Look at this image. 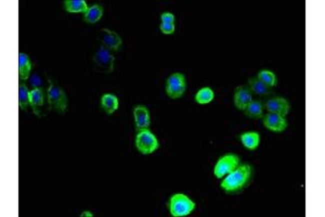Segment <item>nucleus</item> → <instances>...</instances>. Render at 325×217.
<instances>
[{"label": "nucleus", "mask_w": 325, "mask_h": 217, "mask_svg": "<svg viewBox=\"0 0 325 217\" xmlns=\"http://www.w3.org/2000/svg\"><path fill=\"white\" fill-rule=\"evenodd\" d=\"M44 103V91L40 88H32L30 91V104L32 108L34 113L38 116H42L40 110Z\"/></svg>", "instance_id": "nucleus-13"}, {"label": "nucleus", "mask_w": 325, "mask_h": 217, "mask_svg": "<svg viewBox=\"0 0 325 217\" xmlns=\"http://www.w3.org/2000/svg\"><path fill=\"white\" fill-rule=\"evenodd\" d=\"M64 8L70 13H86L88 10V6L87 3L84 2V0H66V2H64Z\"/></svg>", "instance_id": "nucleus-20"}, {"label": "nucleus", "mask_w": 325, "mask_h": 217, "mask_svg": "<svg viewBox=\"0 0 325 217\" xmlns=\"http://www.w3.org/2000/svg\"><path fill=\"white\" fill-rule=\"evenodd\" d=\"M168 208L170 214L174 217L186 216L194 211L195 203L186 194L176 193L169 200Z\"/></svg>", "instance_id": "nucleus-2"}, {"label": "nucleus", "mask_w": 325, "mask_h": 217, "mask_svg": "<svg viewBox=\"0 0 325 217\" xmlns=\"http://www.w3.org/2000/svg\"><path fill=\"white\" fill-rule=\"evenodd\" d=\"M47 98L50 109L54 110L58 113H64L68 108V97L61 87L51 81L47 89Z\"/></svg>", "instance_id": "nucleus-3"}, {"label": "nucleus", "mask_w": 325, "mask_h": 217, "mask_svg": "<svg viewBox=\"0 0 325 217\" xmlns=\"http://www.w3.org/2000/svg\"><path fill=\"white\" fill-rule=\"evenodd\" d=\"M240 164V156L233 153L226 154L218 160L216 166L214 168V174L217 178H224V176L230 174Z\"/></svg>", "instance_id": "nucleus-6"}, {"label": "nucleus", "mask_w": 325, "mask_h": 217, "mask_svg": "<svg viewBox=\"0 0 325 217\" xmlns=\"http://www.w3.org/2000/svg\"><path fill=\"white\" fill-rule=\"evenodd\" d=\"M18 104L20 109L26 111L30 104V90L23 81L18 84Z\"/></svg>", "instance_id": "nucleus-21"}, {"label": "nucleus", "mask_w": 325, "mask_h": 217, "mask_svg": "<svg viewBox=\"0 0 325 217\" xmlns=\"http://www.w3.org/2000/svg\"><path fill=\"white\" fill-rule=\"evenodd\" d=\"M264 107L269 113H276L282 116L288 115L290 109L288 101L282 97L270 98V99L264 102Z\"/></svg>", "instance_id": "nucleus-8"}, {"label": "nucleus", "mask_w": 325, "mask_h": 217, "mask_svg": "<svg viewBox=\"0 0 325 217\" xmlns=\"http://www.w3.org/2000/svg\"><path fill=\"white\" fill-rule=\"evenodd\" d=\"M174 16L170 12H164L162 15L160 16V20H162V23H170V24H174Z\"/></svg>", "instance_id": "nucleus-25"}, {"label": "nucleus", "mask_w": 325, "mask_h": 217, "mask_svg": "<svg viewBox=\"0 0 325 217\" xmlns=\"http://www.w3.org/2000/svg\"><path fill=\"white\" fill-rule=\"evenodd\" d=\"M254 176V168L250 164H240L221 182V189L228 194L242 192L250 185Z\"/></svg>", "instance_id": "nucleus-1"}, {"label": "nucleus", "mask_w": 325, "mask_h": 217, "mask_svg": "<svg viewBox=\"0 0 325 217\" xmlns=\"http://www.w3.org/2000/svg\"><path fill=\"white\" fill-rule=\"evenodd\" d=\"M186 88V76L181 73H174L166 82V93L172 99H178L184 94Z\"/></svg>", "instance_id": "nucleus-7"}, {"label": "nucleus", "mask_w": 325, "mask_h": 217, "mask_svg": "<svg viewBox=\"0 0 325 217\" xmlns=\"http://www.w3.org/2000/svg\"><path fill=\"white\" fill-rule=\"evenodd\" d=\"M214 90L210 87H204L198 91L196 96H195V101L200 104H206L210 103L214 100Z\"/></svg>", "instance_id": "nucleus-22"}, {"label": "nucleus", "mask_w": 325, "mask_h": 217, "mask_svg": "<svg viewBox=\"0 0 325 217\" xmlns=\"http://www.w3.org/2000/svg\"><path fill=\"white\" fill-rule=\"evenodd\" d=\"M252 94L248 87V85H243V86H238L236 89V94H234V104L236 107L240 110L244 111L246 107L252 102Z\"/></svg>", "instance_id": "nucleus-11"}, {"label": "nucleus", "mask_w": 325, "mask_h": 217, "mask_svg": "<svg viewBox=\"0 0 325 217\" xmlns=\"http://www.w3.org/2000/svg\"><path fill=\"white\" fill-rule=\"evenodd\" d=\"M103 16V8L100 5H94L91 6L90 8L84 13V21L90 23V24H94L96 23Z\"/></svg>", "instance_id": "nucleus-19"}, {"label": "nucleus", "mask_w": 325, "mask_h": 217, "mask_svg": "<svg viewBox=\"0 0 325 217\" xmlns=\"http://www.w3.org/2000/svg\"><path fill=\"white\" fill-rule=\"evenodd\" d=\"M248 87H250V89L252 91V94L259 96V97L269 96L272 93L271 87L266 86V85L260 81L257 76L250 78V80H248Z\"/></svg>", "instance_id": "nucleus-14"}, {"label": "nucleus", "mask_w": 325, "mask_h": 217, "mask_svg": "<svg viewBox=\"0 0 325 217\" xmlns=\"http://www.w3.org/2000/svg\"><path fill=\"white\" fill-rule=\"evenodd\" d=\"M80 216H82V217H92L94 214H92V213H90V212H88V211H86V212H82Z\"/></svg>", "instance_id": "nucleus-27"}, {"label": "nucleus", "mask_w": 325, "mask_h": 217, "mask_svg": "<svg viewBox=\"0 0 325 217\" xmlns=\"http://www.w3.org/2000/svg\"><path fill=\"white\" fill-rule=\"evenodd\" d=\"M120 107V100L115 95L106 94L101 98V108L108 114H113Z\"/></svg>", "instance_id": "nucleus-16"}, {"label": "nucleus", "mask_w": 325, "mask_h": 217, "mask_svg": "<svg viewBox=\"0 0 325 217\" xmlns=\"http://www.w3.org/2000/svg\"><path fill=\"white\" fill-rule=\"evenodd\" d=\"M264 125L266 128L274 131V133H282L288 128V122L285 120V116L276 113H268L264 115Z\"/></svg>", "instance_id": "nucleus-10"}, {"label": "nucleus", "mask_w": 325, "mask_h": 217, "mask_svg": "<svg viewBox=\"0 0 325 217\" xmlns=\"http://www.w3.org/2000/svg\"><path fill=\"white\" fill-rule=\"evenodd\" d=\"M134 117L136 130L148 129L150 125H151V117H150V112L146 107L136 106L134 109Z\"/></svg>", "instance_id": "nucleus-12"}, {"label": "nucleus", "mask_w": 325, "mask_h": 217, "mask_svg": "<svg viewBox=\"0 0 325 217\" xmlns=\"http://www.w3.org/2000/svg\"><path fill=\"white\" fill-rule=\"evenodd\" d=\"M94 69L101 73H112L114 71L115 57L106 47H101L96 51L92 58Z\"/></svg>", "instance_id": "nucleus-5"}, {"label": "nucleus", "mask_w": 325, "mask_h": 217, "mask_svg": "<svg viewBox=\"0 0 325 217\" xmlns=\"http://www.w3.org/2000/svg\"><path fill=\"white\" fill-rule=\"evenodd\" d=\"M264 102L262 100H252L244 110V113L252 120H259V118L264 117Z\"/></svg>", "instance_id": "nucleus-17"}, {"label": "nucleus", "mask_w": 325, "mask_h": 217, "mask_svg": "<svg viewBox=\"0 0 325 217\" xmlns=\"http://www.w3.org/2000/svg\"><path fill=\"white\" fill-rule=\"evenodd\" d=\"M240 139L244 144V147L248 150H255L260 143V136L256 131H248L240 136Z\"/></svg>", "instance_id": "nucleus-18"}, {"label": "nucleus", "mask_w": 325, "mask_h": 217, "mask_svg": "<svg viewBox=\"0 0 325 217\" xmlns=\"http://www.w3.org/2000/svg\"><path fill=\"white\" fill-rule=\"evenodd\" d=\"M136 147L141 154H151L158 149L160 142L151 130L143 129L136 136Z\"/></svg>", "instance_id": "nucleus-4"}, {"label": "nucleus", "mask_w": 325, "mask_h": 217, "mask_svg": "<svg viewBox=\"0 0 325 217\" xmlns=\"http://www.w3.org/2000/svg\"><path fill=\"white\" fill-rule=\"evenodd\" d=\"M257 77L259 78L260 81H262V83H264L266 86H269V87H274L276 85V74L273 73V72L271 71H266V70H262V71H260Z\"/></svg>", "instance_id": "nucleus-23"}, {"label": "nucleus", "mask_w": 325, "mask_h": 217, "mask_svg": "<svg viewBox=\"0 0 325 217\" xmlns=\"http://www.w3.org/2000/svg\"><path fill=\"white\" fill-rule=\"evenodd\" d=\"M160 29V32L164 33V34H174L176 26H174V24H170V23H162Z\"/></svg>", "instance_id": "nucleus-24"}, {"label": "nucleus", "mask_w": 325, "mask_h": 217, "mask_svg": "<svg viewBox=\"0 0 325 217\" xmlns=\"http://www.w3.org/2000/svg\"><path fill=\"white\" fill-rule=\"evenodd\" d=\"M100 36L103 47H106L110 51H117L120 49L122 41L117 33L108 29H102L100 32Z\"/></svg>", "instance_id": "nucleus-9"}, {"label": "nucleus", "mask_w": 325, "mask_h": 217, "mask_svg": "<svg viewBox=\"0 0 325 217\" xmlns=\"http://www.w3.org/2000/svg\"><path fill=\"white\" fill-rule=\"evenodd\" d=\"M42 80L39 78L38 76H34L32 78H30V85L32 86H34V88H40L42 89Z\"/></svg>", "instance_id": "nucleus-26"}, {"label": "nucleus", "mask_w": 325, "mask_h": 217, "mask_svg": "<svg viewBox=\"0 0 325 217\" xmlns=\"http://www.w3.org/2000/svg\"><path fill=\"white\" fill-rule=\"evenodd\" d=\"M32 62L30 60V57L23 54L18 55V77H20V81H26L30 78V71H32Z\"/></svg>", "instance_id": "nucleus-15"}]
</instances>
